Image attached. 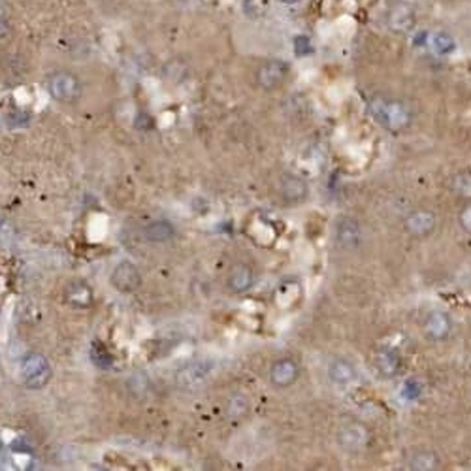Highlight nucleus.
<instances>
[{"label":"nucleus","mask_w":471,"mask_h":471,"mask_svg":"<svg viewBox=\"0 0 471 471\" xmlns=\"http://www.w3.org/2000/svg\"><path fill=\"white\" fill-rule=\"evenodd\" d=\"M369 114L373 115L381 127H385L390 132H401L411 125L413 114L411 109L400 100H389V98H381L377 96L369 102Z\"/></svg>","instance_id":"f257e3e1"},{"label":"nucleus","mask_w":471,"mask_h":471,"mask_svg":"<svg viewBox=\"0 0 471 471\" xmlns=\"http://www.w3.org/2000/svg\"><path fill=\"white\" fill-rule=\"evenodd\" d=\"M21 377L29 389H42L52 379V364L38 353H31L23 358Z\"/></svg>","instance_id":"f03ea898"},{"label":"nucleus","mask_w":471,"mask_h":471,"mask_svg":"<svg viewBox=\"0 0 471 471\" xmlns=\"http://www.w3.org/2000/svg\"><path fill=\"white\" fill-rule=\"evenodd\" d=\"M47 91L59 102H74L82 96V82L70 72H55L47 79Z\"/></svg>","instance_id":"7ed1b4c3"},{"label":"nucleus","mask_w":471,"mask_h":471,"mask_svg":"<svg viewBox=\"0 0 471 471\" xmlns=\"http://www.w3.org/2000/svg\"><path fill=\"white\" fill-rule=\"evenodd\" d=\"M385 21L392 32L408 34L417 25V13H415V8L406 0H392L385 12Z\"/></svg>","instance_id":"20e7f679"},{"label":"nucleus","mask_w":471,"mask_h":471,"mask_svg":"<svg viewBox=\"0 0 471 471\" xmlns=\"http://www.w3.org/2000/svg\"><path fill=\"white\" fill-rule=\"evenodd\" d=\"M291 66L283 59H270L262 63L256 70V83L264 91H274L281 87L288 77Z\"/></svg>","instance_id":"39448f33"},{"label":"nucleus","mask_w":471,"mask_h":471,"mask_svg":"<svg viewBox=\"0 0 471 471\" xmlns=\"http://www.w3.org/2000/svg\"><path fill=\"white\" fill-rule=\"evenodd\" d=\"M338 443L341 449L349 452L362 451L369 443V432L360 422H350L341 426L338 432Z\"/></svg>","instance_id":"423d86ee"},{"label":"nucleus","mask_w":471,"mask_h":471,"mask_svg":"<svg viewBox=\"0 0 471 471\" xmlns=\"http://www.w3.org/2000/svg\"><path fill=\"white\" fill-rule=\"evenodd\" d=\"M300 364L294 358H279L270 368V381L277 389H287L298 381Z\"/></svg>","instance_id":"0eeeda50"},{"label":"nucleus","mask_w":471,"mask_h":471,"mask_svg":"<svg viewBox=\"0 0 471 471\" xmlns=\"http://www.w3.org/2000/svg\"><path fill=\"white\" fill-rule=\"evenodd\" d=\"M422 332L430 341H441L451 336L452 332V318L445 311H432L428 313L422 325Z\"/></svg>","instance_id":"6e6552de"},{"label":"nucleus","mask_w":471,"mask_h":471,"mask_svg":"<svg viewBox=\"0 0 471 471\" xmlns=\"http://www.w3.org/2000/svg\"><path fill=\"white\" fill-rule=\"evenodd\" d=\"M111 285L125 294L134 293L141 285L140 270L132 262H121L119 266H115L111 274Z\"/></svg>","instance_id":"1a4fd4ad"},{"label":"nucleus","mask_w":471,"mask_h":471,"mask_svg":"<svg viewBox=\"0 0 471 471\" xmlns=\"http://www.w3.org/2000/svg\"><path fill=\"white\" fill-rule=\"evenodd\" d=\"M336 242L343 249H358L364 242L362 226L357 219L345 217L336 226Z\"/></svg>","instance_id":"9d476101"},{"label":"nucleus","mask_w":471,"mask_h":471,"mask_svg":"<svg viewBox=\"0 0 471 471\" xmlns=\"http://www.w3.org/2000/svg\"><path fill=\"white\" fill-rule=\"evenodd\" d=\"M435 224H438V217L435 213L430 210H417L413 211L411 215L406 217V230H408L411 235H428L432 234L433 229H435Z\"/></svg>","instance_id":"9b49d317"},{"label":"nucleus","mask_w":471,"mask_h":471,"mask_svg":"<svg viewBox=\"0 0 471 471\" xmlns=\"http://www.w3.org/2000/svg\"><path fill=\"white\" fill-rule=\"evenodd\" d=\"M307 192H309V187H307V181L300 176H294V173H287L285 178L281 179V194L287 200L288 204H300L307 198Z\"/></svg>","instance_id":"f8f14e48"},{"label":"nucleus","mask_w":471,"mask_h":471,"mask_svg":"<svg viewBox=\"0 0 471 471\" xmlns=\"http://www.w3.org/2000/svg\"><path fill=\"white\" fill-rule=\"evenodd\" d=\"M358 371L355 368V364L345 360V358H334L330 364H328V379L336 385H350V383L357 381Z\"/></svg>","instance_id":"ddd939ff"},{"label":"nucleus","mask_w":471,"mask_h":471,"mask_svg":"<svg viewBox=\"0 0 471 471\" xmlns=\"http://www.w3.org/2000/svg\"><path fill=\"white\" fill-rule=\"evenodd\" d=\"M211 366L213 364L208 360H198V362L185 366L181 371H178V385L179 387H194L198 383H202L210 376Z\"/></svg>","instance_id":"4468645a"},{"label":"nucleus","mask_w":471,"mask_h":471,"mask_svg":"<svg viewBox=\"0 0 471 471\" xmlns=\"http://www.w3.org/2000/svg\"><path fill=\"white\" fill-rule=\"evenodd\" d=\"M255 285V272L247 266V264H238V266L230 272L229 277V287L234 293L242 294L251 291Z\"/></svg>","instance_id":"2eb2a0df"},{"label":"nucleus","mask_w":471,"mask_h":471,"mask_svg":"<svg viewBox=\"0 0 471 471\" xmlns=\"http://www.w3.org/2000/svg\"><path fill=\"white\" fill-rule=\"evenodd\" d=\"M376 368L383 377H394L400 373L401 357L396 350L383 349L376 355Z\"/></svg>","instance_id":"dca6fc26"},{"label":"nucleus","mask_w":471,"mask_h":471,"mask_svg":"<svg viewBox=\"0 0 471 471\" xmlns=\"http://www.w3.org/2000/svg\"><path fill=\"white\" fill-rule=\"evenodd\" d=\"M406 468H408V470H413V471L438 470V468H440V456H438L433 451H426V449H422V451H415L409 454Z\"/></svg>","instance_id":"f3484780"},{"label":"nucleus","mask_w":471,"mask_h":471,"mask_svg":"<svg viewBox=\"0 0 471 471\" xmlns=\"http://www.w3.org/2000/svg\"><path fill=\"white\" fill-rule=\"evenodd\" d=\"M66 300L74 307L85 309L93 304V291L85 283H72L70 287L66 288Z\"/></svg>","instance_id":"a211bd4d"},{"label":"nucleus","mask_w":471,"mask_h":471,"mask_svg":"<svg viewBox=\"0 0 471 471\" xmlns=\"http://www.w3.org/2000/svg\"><path fill=\"white\" fill-rule=\"evenodd\" d=\"M428 47L438 55H451L456 49V42L452 38L449 32H430V38H428Z\"/></svg>","instance_id":"6ab92c4d"},{"label":"nucleus","mask_w":471,"mask_h":471,"mask_svg":"<svg viewBox=\"0 0 471 471\" xmlns=\"http://www.w3.org/2000/svg\"><path fill=\"white\" fill-rule=\"evenodd\" d=\"M173 235H176V229L168 221H155V223L146 226V238L149 242H168V240H172Z\"/></svg>","instance_id":"aec40b11"},{"label":"nucleus","mask_w":471,"mask_h":471,"mask_svg":"<svg viewBox=\"0 0 471 471\" xmlns=\"http://www.w3.org/2000/svg\"><path fill=\"white\" fill-rule=\"evenodd\" d=\"M452 189L458 196L471 200V170L460 172L456 178L452 179Z\"/></svg>","instance_id":"412c9836"},{"label":"nucleus","mask_w":471,"mask_h":471,"mask_svg":"<svg viewBox=\"0 0 471 471\" xmlns=\"http://www.w3.org/2000/svg\"><path fill=\"white\" fill-rule=\"evenodd\" d=\"M294 53L298 55V57H306V55H311L313 53V42L309 36L306 34H298V36H294Z\"/></svg>","instance_id":"4be33fe9"},{"label":"nucleus","mask_w":471,"mask_h":471,"mask_svg":"<svg viewBox=\"0 0 471 471\" xmlns=\"http://www.w3.org/2000/svg\"><path fill=\"white\" fill-rule=\"evenodd\" d=\"M249 403L243 396H232L229 401V415L230 417H242L247 413Z\"/></svg>","instance_id":"5701e85b"},{"label":"nucleus","mask_w":471,"mask_h":471,"mask_svg":"<svg viewBox=\"0 0 471 471\" xmlns=\"http://www.w3.org/2000/svg\"><path fill=\"white\" fill-rule=\"evenodd\" d=\"M266 8V2L264 0H245L243 2V10L249 13V17H258Z\"/></svg>","instance_id":"b1692460"},{"label":"nucleus","mask_w":471,"mask_h":471,"mask_svg":"<svg viewBox=\"0 0 471 471\" xmlns=\"http://www.w3.org/2000/svg\"><path fill=\"white\" fill-rule=\"evenodd\" d=\"M458 221H460V224H462V229L471 234V200L464 206V208H462V210H460Z\"/></svg>","instance_id":"393cba45"},{"label":"nucleus","mask_w":471,"mask_h":471,"mask_svg":"<svg viewBox=\"0 0 471 471\" xmlns=\"http://www.w3.org/2000/svg\"><path fill=\"white\" fill-rule=\"evenodd\" d=\"M10 34V23L0 15V40H4Z\"/></svg>","instance_id":"a878e982"},{"label":"nucleus","mask_w":471,"mask_h":471,"mask_svg":"<svg viewBox=\"0 0 471 471\" xmlns=\"http://www.w3.org/2000/svg\"><path fill=\"white\" fill-rule=\"evenodd\" d=\"M279 2L281 4H287V6H298L304 0H279Z\"/></svg>","instance_id":"bb28decb"}]
</instances>
